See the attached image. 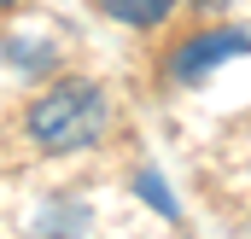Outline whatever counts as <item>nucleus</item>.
<instances>
[{
  "instance_id": "nucleus-4",
  "label": "nucleus",
  "mask_w": 251,
  "mask_h": 239,
  "mask_svg": "<svg viewBox=\"0 0 251 239\" xmlns=\"http://www.w3.org/2000/svg\"><path fill=\"white\" fill-rule=\"evenodd\" d=\"M134 187H140V192L152 198V210H158V216H176V198L164 192V181H158V169H140V175H134Z\"/></svg>"
},
{
  "instance_id": "nucleus-5",
  "label": "nucleus",
  "mask_w": 251,
  "mask_h": 239,
  "mask_svg": "<svg viewBox=\"0 0 251 239\" xmlns=\"http://www.w3.org/2000/svg\"><path fill=\"white\" fill-rule=\"evenodd\" d=\"M0 6H12V0H0Z\"/></svg>"
},
{
  "instance_id": "nucleus-3",
  "label": "nucleus",
  "mask_w": 251,
  "mask_h": 239,
  "mask_svg": "<svg viewBox=\"0 0 251 239\" xmlns=\"http://www.w3.org/2000/svg\"><path fill=\"white\" fill-rule=\"evenodd\" d=\"M111 24H128V29H158L170 12H176V0H94Z\"/></svg>"
},
{
  "instance_id": "nucleus-2",
  "label": "nucleus",
  "mask_w": 251,
  "mask_h": 239,
  "mask_svg": "<svg viewBox=\"0 0 251 239\" xmlns=\"http://www.w3.org/2000/svg\"><path fill=\"white\" fill-rule=\"evenodd\" d=\"M240 53H251L246 29H199V35H187V41L170 47V76L176 82H199V76H210L216 64L240 59Z\"/></svg>"
},
{
  "instance_id": "nucleus-1",
  "label": "nucleus",
  "mask_w": 251,
  "mask_h": 239,
  "mask_svg": "<svg viewBox=\"0 0 251 239\" xmlns=\"http://www.w3.org/2000/svg\"><path fill=\"white\" fill-rule=\"evenodd\" d=\"M100 128H105V94L82 76L53 82L29 105V140L41 152H82V146L100 140Z\"/></svg>"
}]
</instances>
